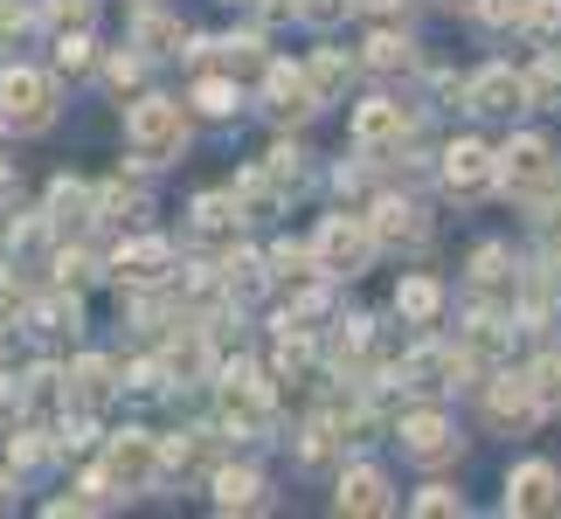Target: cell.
<instances>
[{
	"label": "cell",
	"mask_w": 561,
	"mask_h": 519,
	"mask_svg": "<svg viewBox=\"0 0 561 519\" xmlns=\"http://www.w3.org/2000/svg\"><path fill=\"white\" fill-rule=\"evenodd\" d=\"M479 8L485 28H513V21H527V0H471Z\"/></svg>",
	"instance_id": "35"
},
{
	"label": "cell",
	"mask_w": 561,
	"mask_h": 519,
	"mask_svg": "<svg viewBox=\"0 0 561 519\" xmlns=\"http://www.w3.org/2000/svg\"><path fill=\"white\" fill-rule=\"evenodd\" d=\"M49 222H56V229H83V222H91V187L56 181V187H49Z\"/></svg>",
	"instance_id": "21"
},
{
	"label": "cell",
	"mask_w": 561,
	"mask_h": 519,
	"mask_svg": "<svg viewBox=\"0 0 561 519\" xmlns=\"http://www.w3.org/2000/svg\"><path fill=\"white\" fill-rule=\"evenodd\" d=\"M21 402H28V395H21V388H8V381H0V408H21Z\"/></svg>",
	"instance_id": "44"
},
{
	"label": "cell",
	"mask_w": 561,
	"mask_h": 519,
	"mask_svg": "<svg viewBox=\"0 0 561 519\" xmlns=\"http://www.w3.org/2000/svg\"><path fill=\"white\" fill-rule=\"evenodd\" d=\"M500 346H506V319H500V312L471 319V333H465V354H471V367H479V360H492Z\"/></svg>",
	"instance_id": "26"
},
{
	"label": "cell",
	"mask_w": 561,
	"mask_h": 519,
	"mask_svg": "<svg viewBox=\"0 0 561 519\" xmlns=\"http://www.w3.org/2000/svg\"><path fill=\"white\" fill-rule=\"evenodd\" d=\"M471 291L485 298V305H513L520 298V270H513L506 250H479L471 256Z\"/></svg>",
	"instance_id": "11"
},
{
	"label": "cell",
	"mask_w": 561,
	"mask_h": 519,
	"mask_svg": "<svg viewBox=\"0 0 561 519\" xmlns=\"http://www.w3.org/2000/svg\"><path fill=\"white\" fill-rule=\"evenodd\" d=\"M527 35L534 42H554L561 35V0H527Z\"/></svg>",
	"instance_id": "34"
},
{
	"label": "cell",
	"mask_w": 561,
	"mask_h": 519,
	"mask_svg": "<svg viewBox=\"0 0 561 519\" xmlns=\"http://www.w3.org/2000/svg\"><path fill=\"white\" fill-rule=\"evenodd\" d=\"M8 187H14V173H8V166H0V194H8Z\"/></svg>",
	"instance_id": "45"
},
{
	"label": "cell",
	"mask_w": 561,
	"mask_h": 519,
	"mask_svg": "<svg viewBox=\"0 0 561 519\" xmlns=\"http://www.w3.org/2000/svg\"><path fill=\"white\" fill-rule=\"evenodd\" d=\"M402 443H409V458H423V464H444L450 450H458L444 416H402Z\"/></svg>",
	"instance_id": "16"
},
{
	"label": "cell",
	"mask_w": 561,
	"mask_h": 519,
	"mask_svg": "<svg viewBox=\"0 0 561 519\" xmlns=\"http://www.w3.org/2000/svg\"><path fill=\"white\" fill-rule=\"evenodd\" d=\"M416 512H423V519H458V512H465V499H458L450 485H430L423 499H416Z\"/></svg>",
	"instance_id": "36"
},
{
	"label": "cell",
	"mask_w": 561,
	"mask_h": 519,
	"mask_svg": "<svg viewBox=\"0 0 561 519\" xmlns=\"http://www.w3.org/2000/svg\"><path fill=\"white\" fill-rule=\"evenodd\" d=\"M35 319H42V326H77V298H49Z\"/></svg>",
	"instance_id": "41"
},
{
	"label": "cell",
	"mask_w": 561,
	"mask_h": 519,
	"mask_svg": "<svg viewBox=\"0 0 561 519\" xmlns=\"http://www.w3.org/2000/svg\"><path fill=\"white\" fill-rule=\"evenodd\" d=\"M506 512H527V519L561 512V471L554 464H520L513 485H506Z\"/></svg>",
	"instance_id": "8"
},
{
	"label": "cell",
	"mask_w": 561,
	"mask_h": 519,
	"mask_svg": "<svg viewBox=\"0 0 561 519\" xmlns=\"http://www.w3.org/2000/svg\"><path fill=\"white\" fill-rule=\"evenodd\" d=\"M485 416L500 423V429H520L541 416V395H534V381L527 374H506V381H492V402H485Z\"/></svg>",
	"instance_id": "12"
},
{
	"label": "cell",
	"mask_w": 561,
	"mask_h": 519,
	"mask_svg": "<svg viewBox=\"0 0 561 519\" xmlns=\"http://www.w3.org/2000/svg\"><path fill=\"white\" fill-rule=\"evenodd\" d=\"M0 512H8V485H0Z\"/></svg>",
	"instance_id": "46"
},
{
	"label": "cell",
	"mask_w": 561,
	"mask_h": 519,
	"mask_svg": "<svg viewBox=\"0 0 561 519\" xmlns=\"http://www.w3.org/2000/svg\"><path fill=\"white\" fill-rule=\"evenodd\" d=\"M409 374H416V388H450L458 374H471V354L458 346V354H450V346H416V354H409Z\"/></svg>",
	"instance_id": "15"
},
{
	"label": "cell",
	"mask_w": 561,
	"mask_h": 519,
	"mask_svg": "<svg viewBox=\"0 0 561 519\" xmlns=\"http://www.w3.org/2000/svg\"><path fill=\"white\" fill-rule=\"evenodd\" d=\"M347 70H354V62L340 56V49H327V56H319L312 70H306V77H312V91H319V104H333L340 91H347Z\"/></svg>",
	"instance_id": "25"
},
{
	"label": "cell",
	"mask_w": 561,
	"mask_h": 519,
	"mask_svg": "<svg viewBox=\"0 0 561 519\" xmlns=\"http://www.w3.org/2000/svg\"><path fill=\"white\" fill-rule=\"evenodd\" d=\"M70 381H77L70 395H77L83 408H91V402H104V395H112V360H98V354H91V360H77V374H70Z\"/></svg>",
	"instance_id": "27"
},
{
	"label": "cell",
	"mask_w": 561,
	"mask_h": 519,
	"mask_svg": "<svg viewBox=\"0 0 561 519\" xmlns=\"http://www.w3.org/2000/svg\"><path fill=\"white\" fill-rule=\"evenodd\" d=\"M444 181L458 187V194H485L492 181H500V160H492L479 139H458V146L444 153Z\"/></svg>",
	"instance_id": "10"
},
{
	"label": "cell",
	"mask_w": 561,
	"mask_h": 519,
	"mask_svg": "<svg viewBox=\"0 0 561 519\" xmlns=\"http://www.w3.org/2000/svg\"><path fill=\"white\" fill-rule=\"evenodd\" d=\"M360 62L388 77V70H409V62H416V49H409L402 35H375V42H368V56H360Z\"/></svg>",
	"instance_id": "29"
},
{
	"label": "cell",
	"mask_w": 561,
	"mask_h": 519,
	"mask_svg": "<svg viewBox=\"0 0 561 519\" xmlns=\"http://www.w3.org/2000/svg\"><path fill=\"white\" fill-rule=\"evenodd\" d=\"M375 235H381V243H416L423 222H416V208H409V201H381L375 208Z\"/></svg>",
	"instance_id": "22"
},
{
	"label": "cell",
	"mask_w": 561,
	"mask_h": 519,
	"mask_svg": "<svg viewBox=\"0 0 561 519\" xmlns=\"http://www.w3.org/2000/svg\"><path fill=\"white\" fill-rule=\"evenodd\" d=\"M229 291H236V298H256V291H264V264L236 256V264H229Z\"/></svg>",
	"instance_id": "37"
},
{
	"label": "cell",
	"mask_w": 561,
	"mask_h": 519,
	"mask_svg": "<svg viewBox=\"0 0 561 519\" xmlns=\"http://www.w3.org/2000/svg\"><path fill=\"white\" fill-rule=\"evenodd\" d=\"M139 49L146 56H174L181 49V21L174 14H139Z\"/></svg>",
	"instance_id": "24"
},
{
	"label": "cell",
	"mask_w": 561,
	"mask_h": 519,
	"mask_svg": "<svg viewBox=\"0 0 561 519\" xmlns=\"http://www.w3.org/2000/svg\"><path fill=\"white\" fill-rule=\"evenodd\" d=\"M56 118V83L42 70H14L0 77V125H14V132H42V125Z\"/></svg>",
	"instance_id": "2"
},
{
	"label": "cell",
	"mask_w": 561,
	"mask_h": 519,
	"mask_svg": "<svg viewBox=\"0 0 561 519\" xmlns=\"http://www.w3.org/2000/svg\"><path fill=\"white\" fill-rule=\"evenodd\" d=\"M202 367H208V346L194 339V333L167 346V374H202Z\"/></svg>",
	"instance_id": "32"
},
{
	"label": "cell",
	"mask_w": 561,
	"mask_h": 519,
	"mask_svg": "<svg viewBox=\"0 0 561 519\" xmlns=\"http://www.w3.org/2000/svg\"><path fill=\"white\" fill-rule=\"evenodd\" d=\"M327 450H333V429H327V423H312V429H306V443H298V458H306V464H319Z\"/></svg>",
	"instance_id": "40"
},
{
	"label": "cell",
	"mask_w": 561,
	"mask_h": 519,
	"mask_svg": "<svg viewBox=\"0 0 561 519\" xmlns=\"http://www.w3.org/2000/svg\"><path fill=\"white\" fill-rule=\"evenodd\" d=\"M194 229H202L208 243H229V235L243 229V208H236V194H202V208H194Z\"/></svg>",
	"instance_id": "18"
},
{
	"label": "cell",
	"mask_w": 561,
	"mask_h": 519,
	"mask_svg": "<svg viewBox=\"0 0 561 519\" xmlns=\"http://www.w3.org/2000/svg\"><path fill=\"white\" fill-rule=\"evenodd\" d=\"M167 264H174V250H167V243H153V235H139V243H125V250L112 256V270L125 277V285H160V277H167Z\"/></svg>",
	"instance_id": "14"
},
{
	"label": "cell",
	"mask_w": 561,
	"mask_h": 519,
	"mask_svg": "<svg viewBox=\"0 0 561 519\" xmlns=\"http://www.w3.org/2000/svg\"><path fill=\"white\" fill-rule=\"evenodd\" d=\"M215 506L222 512H256L264 506V478H256V471H222V478H215Z\"/></svg>",
	"instance_id": "20"
},
{
	"label": "cell",
	"mask_w": 561,
	"mask_h": 519,
	"mask_svg": "<svg viewBox=\"0 0 561 519\" xmlns=\"http://www.w3.org/2000/svg\"><path fill=\"white\" fill-rule=\"evenodd\" d=\"M160 464H167V450L153 437H139V429H125V437L104 450V485H125V492H146L160 478Z\"/></svg>",
	"instance_id": "5"
},
{
	"label": "cell",
	"mask_w": 561,
	"mask_h": 519,
	"mask_svg": "<svg viewBox=\"0 0 561 519\" xmlns=\"http://www.w3.org/2000/svg\"><path fill=\"white\" fill-rule=\"evenodd\" d=\"M527 97H534V91H527V77H513L506 62H492V70H479V77L465 83V104H471V112H485V118H500V112H520Z\"/></svg>",
	"instance_id": "9"
},
{
	"label": "cell",
	"mask_w": 561,
	"mask_h": 519,
	"mask_svg": "<svg viewBox=\"0 0 561 519\" xmlns=\"http://www.w3.org/2000/svg\"><path fill=\"white\" fill-rule=\"evenodd\" d=\"M340 512H396V492H388V478L381 471H368V464H354L347 478H340Z\"/></svg>",
	"instance_id": "13"
},
{
	"label": "cell",
	"mask_w": 561,
	"mask_h": 519,
	"mask_svg": "<svg viewBox=\"0 0 561 519\" xmlns=\"http://www.w3.org/2000/svg\"><path fill=\"white\" fill-rule=\"evenodd\" d=\"M222 416L236 429H271V388L256 367H229L222 374Z\"/></svg>",
	"instance_id": "7"
},
{
	"label": "cell",
	"mask_w": 561,
	"mask_h": 519,
	"mask_svg": "<svg viewBox=\"0 0 561 519\" xmlns=\"http://www.w3.org/2000/svg\"><path fill=\"white\" fill-rule=\"evenodd\" d=\"M298 181H306V153H298V146H277V153L264 160V187L285 194V187H298Z\"/></svg>",
	"instance_id": "28"
},
{
	"label": "cell",
	"mask_w": 561,
	"mask_h": 519,
	"mask_svg": "<svg viewBox=\"0 0 561 519\" xmlns=\"http://www.w3.org/2000/svg\"><path fill=\"white\" fill-rule=\"evenodd\" d=\"M554 181H561V166H554V146L548 139H513L506 153H500V187L520 194V201H548Z\"/></svg>",
	"instance_id": "3"
},
{
	"label": "cell",
	"mask_w": 561,
	"mask_h": 519,
	"mask_svg": "<svg viewBox=\"0 0 561 519\" xmlns=\"http://www.w3.org/2000/svg\"><path fill=\"white\" fill-rule=\"evenodd\" d=\"M527 91H534V104H561V49L541 56V70L527 77Z\"/></svg>",
	"instance_id": "30"
},
{
	"label": "cell",
	"mask_w": 561,
	"mask_h": 519,
	"mask_svg": "<svg viewBox=\"0 0 561 519\" xmlns=\"http://www.w3.org/2000/svg\"><path fill=\"white\" fill-rule=\"evenodd\" d=\"M264 91H271V112H277V118H312V112H319L312 77H298V70H291V77H285V70H271V77H264Z\"/></svg>",
	"instance_id": "17"
},
{
	"label": "cell",
	"mask_w": 561,
	"mask_h": 519,
	"mask_svg": "<svg viewBox=\"0 0 561 519\" xmlns=\"http://www.w3.org/2000/svg\"><path fill=\"white\" fill-rule=\"evenodd\" d=\"M347 8H354V0H298V14H306L312 28H333V21L347 14Z\"/></svg>",
	"instance_id": "38"
},
{
	"label": "cell",
	"mask_w": 561,
	"mask_h": 519,
	"mask_svg": "<svg viewBox=\"0 0 561 519\" xmlns=\"http://www.w3.org/2000/svg\"><path fill=\"white\" fill-rule=\"evenodd\" d=\"M312 250H319V270H327V277H360V270H368V256H375V222L327 215L319 235H312Z\"/></svg>",
	"instance_id": "4"
},
{
	"label": "cell",
	"mask_w": 561,
	"mask_h": 519,
	"mask_svg": "<svg viewBox=\"0 0 561 519\" xmlns=\"http://www.w3.org/2000/svg\"><path fill=\"white\" fill-rule=\"evenodd\" d=\"M56 62H62V70H83V62H91V42H83V35H62Z\"/></svg>",
	"instance_id": "42"
},
{
	"label": "cell",
	"mask_w": 561,
	"mask_h": 519,
	"mask_svg": "<svg viewBox=\"0 0 561 519\" xmlns=\"http://www.w3.org/2000/svg\"><path fill=\"white\" fill-rule=\"evenodd\" d=\"M222 70L236 77V83H250V77H271V62H264V42H256V35H243V42H222Z\"/></svg>",
	"instance_id": "23"
},
{
	"label": "cell",
	"mask_w": 561,
	"mask_h": 519,
	"mask_svg": "<svg viewBox=\"0 0 561 519\" xmlns=\"http://www.w3.org/2000/svg\"><path fill=\"white\" fill-rule=\"evenodd\" d=\"M409 125H416V112H409V104H396V97L354 104V146H360V153H388V146H402Z\"/></svg>",
	"instance_id": "6"
},
{
	"label": "cell",
	"mask_w": 561,
	"mask_h": 519,
	"mask_svg": "<svg viewBox=\"0 0 561 519\" xmlns=\"http://www.w3.org/2000/svg\"><path fill=\"white\" fill-rule=\"evenodd\" d=\"M125 139H133V153H139L146 166H167V160L181 153V139H187L181 104H174V97H139L133 118H125Z\"/></svg>",
	"instance_id": "1"
},
{
	"label": "cell",
	"mask_w": 561,
	"mask_h": 519,
	"mask_svg": "<svg viewBox=\"0 0 561 519\" xmlns=\"http://www.w3.org/2000/svg\"><path fill=\"white\" fill-rule=\"evenodd\" d=\"M194 104H202L208 118H229L236 112V77H208L202 91H194Z\"/></svg>",
	"instance_id": "31"
},
{
	"label": "cell",
	"mask_w": 561,
	"mask_h": 519,
	"mask_svg": "<svg viewBox=\"0 0 561 519\" xmlns=\"http://www.w3.org/2000/svg\"><path fill=\"white\" fill-rule=\"evenodd\" d=\"M534 395H541V408H561V354H548V360H534Z\"/></svg>",
	"instance_id": "33"
},
{
	"label": "cell",
	"mask_w": 561,
	"mask_h": 519,
	"mask_svg": "<svg viewBox=\"0 0 561 519\" xmlns=\"http://www.w3.org/2000/svg\"><path fill=\"white\" fill-rule=\"evenodd\" d=\"M49 21L56 28H83V21H91V0H49Z\"/></svg>",
	"instance_id": "39"
},
{
	"label": "cell",
	"mask_w": 561,
	"mask_h": 519,
	"mask_svg": "<svg viewBox=\"0 0 561 519\" xmlns=\"http://www.w3.org/2000/svg\"><path fill=\"white\" fill-rule=\"evenodd\" d=\"M112 83H139V56H112Z\"/></svg>",
	"instance_id": "43"
},
{
	"label": "cell",
	"mask_w": 561,
	"mask_h": 519,
	"mask_svg": "<svg viewBox=\"0 0 561 519\" xmlns=\"http://www.w3.org/2000/svg\"><path fill=\"white\" fill-rule=\"evenodd\" d=\"M396 312L409 319V326H430V319L444 312V291L430 285V277H402V291H396Z\"/></svg>",
	"instance_id": "19"
}]
</instances>
